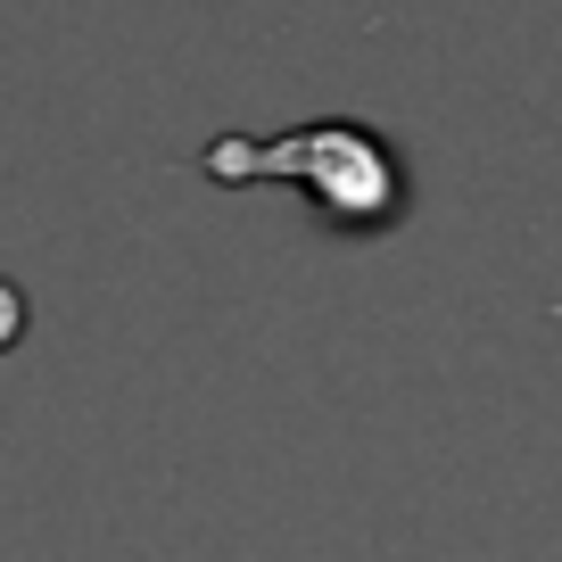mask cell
<instances>
[{"mask_svg":"<svg viewBox=\"0 0 562 562\" xmlns=\"http://www.w3.org/2000/svg\"><path fill=\"white\" fill-rule=\"evenodd\" d=\"M199 175L215 182H299L331 232H389L405 215V166L372 124L315 116L299 133H224L199 149Z\"/></svg>","mask_w":562,"mask_h":562,"instance_id":"1","label":"cell"},{"mask_svg":"<svg viewBox=\"0 0 562 562\" xmlns=\"http://www.w3.org/2000/svg\"><path fill=\"white\" fill-rule=\"evenodd\" d=\"M18 331H25V299L0 281V348H18Z\"/></svg>","mask_w":562,"mask_h":562,"instance_id":"2","label":"cell"}]
</instances>
